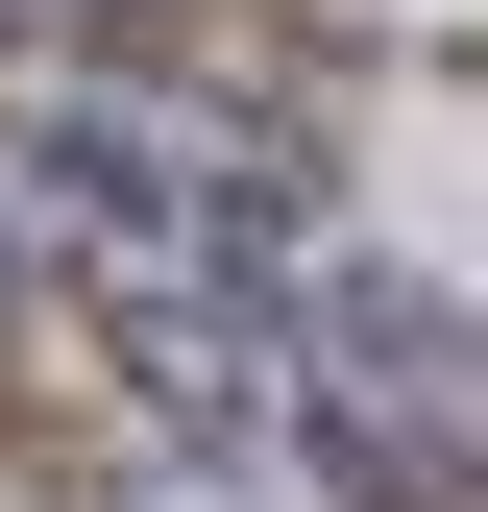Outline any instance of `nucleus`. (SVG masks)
<instances>
[{
    "label": "nucleus",
    "mask_w": 488,
    "mask_h": 512,
    "mask_svg": "<svg viewBox=\"0 0 488 512\" xmlns=\"http://www.w3.org/2000/svg\"><path fill=\"white\" fill-rule=\"evenodd\" d=\"M74 25H98V0H0V49H74Z\"/></svg>",
    "instance_id": "nucleus-1"
},
{
    "label": "nucleus",
    "mask_w": 488,
    "mask_h": 512,
    "mask_svg": "<svg viewBox=\"0 0 488 512\" xmlns=\"http://www.w3.org/2000/svg\"><path fill=\"white\" fill-rule=\"evenodd\" d=\"M25 244H49V220H25V196H0V293H25Z\"/></svg>",
    "instance_id": "nucleus-2"
}]
</instances>
